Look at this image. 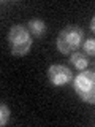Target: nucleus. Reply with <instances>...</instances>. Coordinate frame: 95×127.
<instances>
[{"label": "nucleus", "mask_w": 95, "mask_h": 127, "mask_svg": "<svg viewBox=\"0 0 95 127\" xmlns=\"http://www.w3.org/2000/svg\"><path fill=\"white\" fill-rule=\"evenodd\" d=\"M8 121H10V108L2 103L0 105V126H6Z\"/></svg>", "instance_id": "0eeeda50"}, {"label": "nucleus", "mask_w": 95, "mask_h": 127, "mask_svg": "<svg viewBox=\"0 0 95 127\" xmlns=\"http://www.w3.org/2000/svg\"><path fill=\"white\" fill-rule=\"evenodd\" d=\"M48 79L52 86L62 87V86H67L73 79V73L65 65H51L49 70H48Z\"/></svg>", "instance_id": "20e7f679"}, {"label": "nucleus", "mask_w": 95, "mask_h": 127, "mask_svg": "<svg viewBox=\"0 0 95 127\" xmlns=\"http://www.w3.org/2000/svg\"><path fill=\"white\" fill-rule=\"evenodd\" d=\"M70 62L73 64L74 67H76L78 70H84L87 65H89V59H87V54L84 53H79V51H76V53H73L70 56Z\"/></svg>", "instance_id": "423d86ee"}, {"label": "nucleus", "mask_w": 95, "mask_h": 127, "mask_svg": "<svg viewBox=\"0 0 95 127\" xmlns=\"http://www.w3.org/2000/svg\"><path fill=\"white\" fill-rule=\"evenodd\" d=\"M8 45L10 51L13 56L22 57V56L29 54L32 48V33L29 27L22 26V24H16L8 32Z\"/></svg>", "instance_id": "f257e3e1"}, {"label": "nucleus", "mask_w": 95, "mask_h": 127, "mask_svg": "<svg viewBox=\"0 0 95 127\" xmlns=\"http://www.w3.org/2000/svg\"><path fill=\"white\" fill-rule=\"evenodd\" d=\"M57 49L62 54H73L84 45V30L79 26H68L65 27L57 37Z\"/></svg>", "instance_id": "f03ea898"}, {"label": "nucleus", "mask_w": 95, "mask_h": 127, "mask_svg": "<svg viewBox=\"0 0 95 127\" xmlns=\"http://www.w3.org/2000/svg\"><path fill=\"white\" fill-rule=\"evenodd\" d=\"M27 27H29L30 33L33 35V37H41V35H45L46 33V29H48L46 22L41 21V19H37V18L30 19V21L27 22Z\"/></svg>", "instance_id": "39448f33"}, {"label": "nucleus", "mask_w": 95, "mask_h": 127, "mask_svg": "<svg viewBox=\"0 0 95 127\" xmlns=\"http://www.w3.org/2000/svg\"><path fill=\"white\" fill-rule=\"evenodd\" d=\"M73 89L82 102L95 103V70H82L73 79Z\"/></svg>", "instance_id": "7ed1b4c3"}, {"label": "nucleus", "mask_w": 95, "mask_h": 127, "mask_svg": "<svg viewBox=\"0 0 95 127\" xmlns=\"http://www.w3.org/2000/svg\"><path fill=\"white\" fill-rule=\"evenodd\" d=\"M84 51L87 56H95V38H87L84 40Z\"/></svg>", "instance_id": "6e6552de"}, {"label": "nucleus", "mask_w": 95, "mask_h": 127, "mask_svg": "<svg viewBox=\"0 0 95 127\" xmlns=\"http://www.w3.org/2000/svg\"><path fill=\"white\" fill-rule=\"evenodd\" d=\"M90 29H92V32H95V16L92 18V21H90Z\"/></svg>", "instance_id": "1a4fd4ad"}]
</instances>
